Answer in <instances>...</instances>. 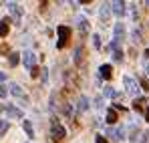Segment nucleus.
<instances>
[{"label":"nucleus","mask_w":149,"mask_h":143,"mask_svg":"<svg viewBox=\"0 0 149 143\" xmlns=\"http://www.w3.org/2000/svg\"><path fill=\"white\" fill-rule=\"evenodd\" d=\"M4 111H6V115H8V117H14V119H22V117H24V113H22L20 109L12 107V105H6V107H4Z\"/></svg>","instance_id":"1a4fd4ad"},{"label":"nucleus","mask_w":149,"mask_h":143,"mask_svg":"<svg viewBox=\"0 0 149 143\" xmlns=\"http://www.w3.org/2000/svg\"><path fill=\"white\" fill-rule=\"evenodd\" d=\"M74 65L81 69V67H85V47H79L74 50Z\"/></svg>","instance_id":"0eeeda50"},{"label":"nucleus","mask_w":149,"mask_h":143,"mask_svg":"<svg viewBox=\"0 0 149 143\" xmlns=\"http://www.w3.org/2000/svg\"><path fill=\"white\" fill-rule=\"evenodd\" d=\"M107 135H109L113 141H123V139H125V133H123V129H121V127H119V129H113V127H111V129H107Z\"/></svg>","instance_id":"6e6552de"},{"label":"nucleus","mask_w":149,"mask_h":143,"mask_svg":"<svg viewBox=\"0 0 149 143\" xmlns=\"http://www.w3.org/2000/svg\"><path fill=\"white\" fill-rule=\"evenodd\" d=\"M10 18H2L0 20V36H6L8 34V30H10Z\"/></svg>","instance_id":"ddd939ff"},{"label":"nucleus","mask_w":149,"mask_h":143,"mask_svg":"<svg viewBox=\"0 0 149 143\" xmlns=\"http://www.w3.org/2000/svg\"><path fill=\"white\" fill-rule=\"evenodd\" d=\"M145 4H147V6H149V2H145Z\"/></svg>","instance_id":"c9c22d12"},{"label":"nucleus","mask_w":149,"mask_h":143,"mask_svg":"<svg viewBox=\"0 0 149 143\" xmlns=\"http://www.w3.org/2000/svg\"><path fill=\"white\" fill-rule=\"evenodd\" d=\"M145 57H147V59H149V48H147V50H145Z\"/></svg>","instance_id":"72a5a7b5"},{"label":"nucleus","mask_w":149,"mask_h":143,"mask_svg":"<svg viewBox=\"0 0 149 143\" xmlns=\"http://www.w3.org/2000/svg\"><path fill=\"white\" fill-rule=\"evenodd\" d=\"M97 143H109V139H105L103 135H97Z\"/></svg>","instance_id":"c85d7f7f"},{"label":"nucleus","mask_w":149,"mask_h":143,"mask_svg":"<svg viewBox=\"0 0 149 143\" xmlns=\"http://www.w3.org/2000/svg\"><path fill=\"white\" fill-rule=\"evenodd\" d=\"M111 10H113L117 16H123L125 14V2H113V4H111Z\"/></svg>","instance_id":"4468645a"},{"label":"nucleus","mask_w":149,"mask_h":143,"mask_svg":"<svg viewBox=\"0 0 149 143\" xmlns=\"http://www.w3.org/2000/svg\"><path fill=\"white\" fill-rule=\"evenodd\" d=\"M8 63H10V67H16L18 65V54L16 52H10L8 54Z\"/></svg>","instance_id":"aec40b11"},{"label":"nucleus","mask_w":149,"mask_h":143,"mask_svg":"<svg viewBox=\"0 0 149 143\" xmlns=\"http://www.w3.org/2000/svg\"><path fill=\"white\" fill-rule=\"evenodd\" d=\"M40 75H42V81L47 83V79H49V71H47V69H42V71H40Z\"/></svg>","instance_id":"cd10ccee"},{"label":"nucleus","mask_w":149,"mask_h":143,"mask_svg":"<svg viewBox=\"0 0 149 143\" xmlns=\"http://www.w3.org/2000/svg\"><path fill=\"white\" fill-rule=\"evenodd\" d=\"M22 61H24V67L30 71L32 67H34V61H36V57H34V52L32 50H24L22 52Z\"/></svg>","instance_id":"39448f33"},{"label":"nucleus","mask_w":149,"mask_h":143,"mask_svg":"<svg viewBox=\"0 0 149 143\" xmlns=\"http://www.w3.org/2000/svg\"><path fill=\"white\" fill-rule=\"evenodd\" d=\"M105 95H107V97H117V93H115L111 87H107V89H105Z\"/></svg>","instance_id":"b1692460"},{"label":"nucleus","mask_w":149,"mask_h":143,"mask_svg":"<svg viewBox=\"0 0 149 143\" xmlns=\"http://www.w3.org/2000/svg\"><path fill=\"white\" fill-rule=\"evenodd\" d=\"M10 93L16 97V99H20L22 103H28V95H26V93L20 89V87H18V85H10Z\"/></svg>","instance_id":"423d86ee"},{"label":"nucleus","mask_w":149,"mask_h":143,"mask_svg":"<svg viewBox=\"0 0 149 143\" xmlns=\"http://www.w3.org/2000/svg\"><path fill=\"white\" fill-rule=\"evenodd\" d=\"M141 89H145V91L149 89V83H147V79H141Z\"/></svg>","instance_id":"bb28decb"},{"label":"nucleus","mask_w":149,"mask_h":143,"mask_svg":"<svg viewBox=\"0 0 149 143\" xmlns=\"http://www.w3.org/2000/svg\"><path fill=\"white\" fill-rule=\"evenodd\" d=\"M145 103H147V101L139 97V99H135V101H133V109H135L137 113H143V115H145V113H147V109H145Z\"/></svg>","instance_id":"f8f14e48"},{"label":"nucleus","mask_w":149,"mask_h":143,"mask_svg":"<svg viewBox=\"0 0 149 143\" xmlns=\"http://www.w3.org/2000/svg\"><path fill=\"white\" fill-rule=\"evenodd\" d=\"M145 71H147V73H149V65H147V67H145Z\"/></svg>","instance_id":"f704fd0d"},{"label":"nucleus","mask_w":149,"mask_h":143,"mask_svg":"<svg viewBox=\"0 0 149 143\" xmlns=\"http://www.w3.org/2000/svg\"><path fill=\"white\" fill-rule=\"evenodd\" d=\"M65 135H67L65 127L58 123L56 117H52V121H50V139H52V141H56V143H61L63 139H65Z\"/></svg>","instance_id":"f257e3e1"},{"label":"nucleus","mask_w":149,"mask_h":143,"mask_svg":"<svg viewBox=\"0 0 149 143\" xmlns=\"http://www.w3.org/2000/svg\"><path fill=\"white\" fill-rule=\"evenodd\" d=\"M93 47L101 48V36H99V34H95V36H93Z\"/></svg>","instance_id":"5701e85b"},{"label":"nucleus","mask_w":149,"mask_h":143,"mask_svg":"<svg viewBox=\"0 0 149 143\" xmlns=\"http://www.w3.org/2000/svg\"><path fill=\"white\" fill-rule=\"evenodd\" d=\"M0 52H2V54H8V52H10L8 45H0Z\"/></svg>","instance_id":"393cba45"},{"label":"nucleus","mask_w":149,"mask_h":143,"mask_svg":"<svg viewBox=\"0 0 149 143\" xmlns=\"http://www.w3.org/2000/svg\"><path fill=\"white\" fill-rule=\"evenodd\" d=\"M40 71H42V69H38V67H36V65H34V67H32V69H30V77H32V79H36V77H38V75H40Z\"/></svg>","instance_id":"4be33fe9"},{"label":"nucleus","mask_w":149,"mask_h":143,"mask_svg":"<svg viewBox=\"0 0 149 143\" xmlns=\"http://www.w3.org/2000/svg\"><path fill=\"white\" fill-rule=\"evenodd\" d=\"M145 119H147V121H149V109H147V113H145Z\"/></svg>","instance_id":"473e14b6"},{"label":"nucleus","mask_w":149,"mask_h":143,"mask_svg":"<svg viewBox=\"0 0 149 143\" xmlns=\"http://www.w3.org/2000/svg\"><path fill=\"white\" fill-rule=\"evenodd\" d=\"M117 119H119V117H117V111H115V109H109V111H107V123L113 125V123H117Z\"/></svg>","instance_id":"f3484780"},{"label":"nucleus","mask_w":149,"mask_h":143,"mask_svg":"<svg viewBox=\"0 0 149 143\" xmlns=\"http://www.w3.org/2000/svg\"><path fill=\"white\" fill-rule=\"evenodd\" d=\"M101 105H103V99H101V97H97V99H95V107H97V109H99Z\"/></svg>","instance_id":"c756f323"},{"label":"nucleus","mask_w":149,"mask_h":143,"mask_svg":"<svg viewBox=\"0 0 149 143\" xmlns=\"http://www.w3.org/2000/svg\"><path fill=\"white\" fill-rule=\"evenodd\" d=\"M6 131H8V121L0 119V135H4Z\"/></svg>","instance_id":"412c9836"},{"label":"nucleus","mask_w":149,"mask_h":143,"mask_svg":"<svg viewBox=\"0 0 149 143\" xmlns=\"http://www.w3.org/2000/svg\"><path fill=\"white\" fill-rule=\"evenodd\" d=\"M87 107H89V99L81 95V97H79V101H77V111L83 113V111H87Z\"/></svg>","instance_id":"2eb2a0df"},{"label":"nucleus","mask_w":149,"mask_h":143,"mask_svg":"<svg viewBox=\"0 0 149 143\" xmlns=\"http://www.w3.org/2000/svg\"><path fill=\"white\" fill-rule=\"evenodd\" d=\"M22 127H24V131L28 133V137H32V135H34V129H32V123H30V121H24V123H22Z\"/></svg>","instance_id":"a211bd4d"},{"label":"nucleus","mask_w":149,"mask_h":143,"mask_svg":"<svg viewBox=\"0 0 149 143\" xmlns=\"http://www.w3.org/2000/svg\"><path fill=\"white\" fill-rule=\"evenodd\" d=\"M113 59H115V63H121L123 61V50L121 48H115L113 50Z\"/></svg>","instance_id":"6ab92c4d"},{"label":"nucleus","mask_w":149,"mask_h":143,"mask_svg":"<svg viewBox=\"0 0 149 143\" xmlns=\"http://www.w3.org/2000/svg\"><path fill=\"white\" fill-rule=\"evenodd\" d=\"M99 73H101V77H103L105 81H111V79H113V67H111V65H101Z\"/></svg>","instance_id":"9d476101"},{"label":"nucleus","mask_w":149,"mask_h":143,"mask_svg":"<svg viewBox=\"0 0 149 143\" xmlns=\"http://www.w3.org/2000/svg\"><path fill=\"white\" fill-rule=\"evenodd\" d=\"M131 36H133V40H141V32H139V30H133Z\"/></svg>","instance_id":"a878e982"},{"label":"nucleus","mask_w":149,"mask_h":143,"mask_svg":"<svg viewBox=\"0 0 149 143\" xmlns=\"http://www.w3.org/2000/svg\"><path fill=\"white\" fill-rule=\"evenodd\" d=\"M77 24H79V32L85 36V34L89 32V22H87L85 18H79V22H77Z\"/></svg>","instance_id":"dca6fc26"},{"label":"nucleus","mask_w":149,"mask_h":143,"mask_svg":"<svg viewBox=\"0 0 149 143\" xmlns=\"http://www.w3.org/2000/svg\"><path fill=\"white\" fill-rule=\"evenodd\" d=\"M58 32V43H56V48H65L69 43H71V28L69 26H58L56 28Z\"/></svg>","instance_id":"f03ea898"},{"label":"nucleus","mask_w":149,"mask_h":143,"mask_svg":"<svg viewBox=\"0 0 149 143\" xmlns=\"http://www.w3.org/2000/svg\"><path fill=\"white\" fill-rule=\"evenodd\" d=\"M109 14H111V4H103L99 10V16H101V22H109Z\"/></svg>","instance_id":"9b49d317"},{"label":"nucleus","mask_w":149,"mask_h":143,"mask_svg":"<svg viewBox=\"0 0 149 143\" xmlns=\"http://www.w3.org/2000/svg\"><path fill=\"white\" fill-rule=\"evenodd\" d=\"M4 97H6V89H4V87H0V99H4Z\"/></svg>","instance_id":"7c9ffc66"},{"label":"nucleus","mask_w":149,"mask_h":143,"mask_svg":"<svg viewBox=\"0 0 149 143\" xmlns=\"http://www.w3.org/2000/svg\"><path fill=\"white\" fill-rule=\"evenodd\" d=\"M8 10H10V16H12L16 22H20V18H22V6L16 4V2H10V4H8Z\"/></svg>","instance_id":"20e7f679"},{"label":"nucleus","mask_w":149,"mask_h":143,"mask_svg":"<svg viewBox=\"0 0 149 143\" xmlns=\"http://www.w3.org/2000/svg\"><path fill=\"white\" fill-rule=\"evenodd\" d=\"M2 81H6V75H4V73H0V83H2Z\"/></svg>","instance_id":"2f4dec72"},{"label":"nucleus","mask_w":149,"mask_h":143,"mask_svg":"<svg viewBox=\"0 0 149 143\" xmlns=\"http://www.w3.org/2000/svg\"><path fill=\"white\" fill-rule=\"evenodd\" d=\"M123 83H125V91L129 93V95H137L139 93V87H137V81L133 79V77H125L123 79Z\"/></svg>","instance_id":"7ed1b4c3"}]
</instances>
